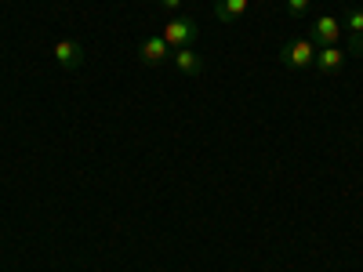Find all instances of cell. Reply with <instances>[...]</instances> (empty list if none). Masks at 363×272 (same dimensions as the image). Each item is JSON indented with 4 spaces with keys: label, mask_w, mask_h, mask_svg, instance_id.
<instances>
[{
    "label": "cell",
    "mask_w": 363,
    "mask_h": 272,
    "mask_svg": "<svg viewBox=\"0 0 363 272\" xmlns=\"http://www.w3.org/2000/svg\"><path fill=\"white\" fill-rule=\"evenodd\" d=\"M280 62H284L287 69H294V73H306V69L316 62V44H313V37L287 40V44L280 47Z\"/></svg>",
    "instance_id": "cell-1"
},
{
    "label": "cell",
    "mask_w": 363,
    "mask_h": 272,
    "mask_svg": "<svg viewBox=\"0 0 363 272\" xmlns=\"http://www.w3.org/2000/svg\"><path fill=\"white\" fill-rule=\"evenodd\" d=\"M160 37L171 44V51L193 47V44L200 40V26H196L193 18H186V15H178V18H167V22H164V33H160Z\"/></svg>",
    "instance_id": "cell-2"
},
{
    "label": "cell",
    "mask_w": 363,
    "mask_h": 272,
    "mask_svg": "<svg viewBox=\"0 0 363 272\" xmlns=\"http://www.w3.org/2000/svg\"><path fill=\"white\" fill-rule=\"evenodd\" d=\"M342 40V22L335 15H320L313 22V44L316 47H335Z\"/></svg>",
    "instance_id": "cell-3"
},
{
    "label": "cell",
    "mask_w": 363,
    "mask_h": 272,
    "mask_svg": "<svg viewBox=\"0 0 363 272\" xmlns=\"http://www.w3.org/2000/svg\"><path fill=\"white\" fill-rule=\"evenodd\" d=\"M55 62H58V69H66V73H73V69H80L84 66V44H77V40H55Z\"/></svg>",
    "instance_id": "cell-4"
},
{
    "label": "cell",
    "mask_w": 363,
    "mask_h": 272,
    "mask_svg": "<svg viewBox=\"0 0 363 272\" xmlns=\"http://www.w3.org/2000/svg\"><path fill=\"white\" fill-rule=\"evenodd\" d=\"M174 51H171V44L164 40V37H145L142 44H138V58L145 66H160V62H167Z\"/></svg>",
    "instance_id": "cell-5"
},
{
    "label": "cell",
    "mask_w": 363,
    "mask_h": 272,
    "mask_svg": "<svg viewBox=\"0 0 363 272\" xmlns=\"http://www.w3.org/2000/svg\"><path fill=\"white\" fill-rule=\"evenodd\" d=\"M323 76H335V73H342V66H345V51L335 44V47H316V62H313Z\"/></svg>",
    "instance_id": "cell-6"
},
{
    "label": "cell",
    "mask_w": 363,
    "mask_h": 272,
    "mask_svg": "<svg viewBox=\"0 0 363 272\" xmlns=\"http://www.w3.org/2000/svg\"><path fill=\"white\" fill-rule=\"evenodd\" d=\"M171 62H174V69H178L182 76H200V73H203V58H200V51H193V47H178V51L171 55Z\"/></svg>",
    "instance_id": "cell-7"
},
{
    "label": "cell",
    "mask_w": 363,
    "mask_h": 272,
    "mask_svg": "<svg viewBox=\"0 0 363 272\" xmlns=\"http://www.w3.org/2000/svg\"><path fill=\"white\" fill-rule=\"evenodd\" d=\"M345 29H349V51L363 55V8H349Z\"/></svg>",
    "instance_id": "cell-8"
},
{
    "label": "cell",
    "mask_w": 363,
    "mask_h": 272,
    "mask_svg": "<svg viewBox=\"0 0 363 272\" xmlns=\"http://www.w3.org/2000/svg\"><path fill=\"white\" fill-rule=\"evenodd\" d=\"M247 15V0H215V18L218 22H240Z\"/></svg>",
    "instance_id": "cell-9"
},
{
    "label": "cell",
    "mask_w": 363,
    "mask_h": 272,
    "mask_svg": "<svg viewBox=\"0 0 363 272\" xmlns=\"http://www.w3.org/2000/svg\"><path fill=\"white\" fill-rule=\"evenodd\" d=\"M287 15L291 18H306L309 15V0H287Z\"/></svg>",
    "instance_id": "cell-10"
},
{
    "label": "cell",
    "mask_w": 363,
    "mask_h": 272,
    "mask_svg": "<svg viewBox=\"0 0 363 272\" xmlns=\"http://www.w3.org/2000/svg\"><path fill=\"white\" fill-rule=\"evenodd\" d=\"M157 4L167 8V11H178V8H182V0H157Z\"/></svg>",
    "instance_id": "cell-11"
}]
</instances>
